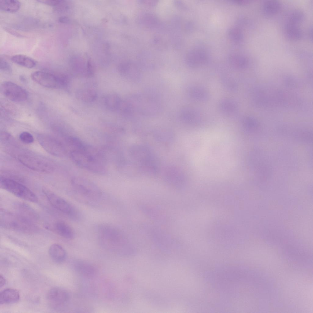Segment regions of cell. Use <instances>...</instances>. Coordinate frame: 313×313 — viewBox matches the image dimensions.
Masks as SVG:
<instances>
[{
  "mask_svg": "<svg viewBox=\"0 0 313 313\" xmlns=\"http://www.w3.org/2000/svg\"><path fill=\"white\" fill-rule=\"evenodd\" d=\"M229 35L234 42H241L243 38V35L241 30L237 27H233L230 29Z\"/></svg>",
  "mask_w": 313,
  "mask_h": 313,
  "instance_id": "cell-30",
  "label": "cell"
},
{
  "mask_svg": "<svg viewBox=\"0 0 313 313\" xmlns=\"http://www.w3.org/2000/svg\"><path fill=\"white\" fill-rule=\"evenodd\" d=\"M21 6L20 3L18 0H0V9L6 12L13 13L17 11Z\"/></svg>",
  "mask_w": 313,
  "mask_h": 313,
  "instance_id": "cell-27",
  "label": "cell"
},
{
  "mask_svg": "<svg viewBox=\"0 0 313 313\" xmlns=\"http://www.w3.org/2000/svg\"><path fill=\"white\" fill-rule=\"evenodd\" d=\"M126 101L133 115L137 113L145 116L152 117L157 116L161 111L160 101L153 93H136L129 96Z\"/></svg>",
  "mask_w": 313,
  "mask_h": 313,
  "instance_id": "cell-3",
  "label": "cell"
},
{
  "mask_svg": "<svg viewBox=\"0 0 313 313\" xmlns=\"http://www.w3.org/2000/svg\"><path fill=\"white\" fill-rule=\"evenodd\" d=\"M104 100L106 108L112 111H120L123 102L118 94L113 93L106 95Z\"/></svg>",
  "mask_w": 313,
  "mask_h": 313,
  "instance_id": "cell-20",
  "label": "cell"
},
{
  "mask_svg": "<svg viewBox=\"0 0 313 313\" xmlns=\"http://www.w3.org/2000/svg\"><path fill=\"white\" fill-rule=\"evenodd\" d=\"M1 90L6 98L13 101L19 102L25 101L28 97L26 90L11 82H3L1 85Z\"/></svg>",
  "mask_w": 313,
  "mask_h": 313,
  "instance_id": "cell-12",
  "label": "cell"
},
{
  "mask_svg": "<svg viewBox=\"0 0 313 313\" xmlns=\"http://www.w3.org/2000/svg\"><path fill=\"white\" fill-rule=\"evenodd\" d=\"M77 98L85 102H90L94 101L96 98V92L90 88H86L78 90L76 93Z\"/></svg>",
  "mask_w": 313,
  "mask_h": 313,
  "instance_id": "cell-25",
  "label": "cell"
},
{
  "mask_svg": "<svg viewBox=\"0 0 313 313\" xmlns=\"http://www.w3.org/2000/svg\"><path fill=\"white\" fill-rule=\"evenodd\" d=\"M17 214L25 219L34 223L38 219L36 212L27 204L20 203L16 204Z\"/></svg>",
  "mask_w": 313,
  "mask_h": 313,
  "instance_id": "cell-16",
  "label": "cell"
},
{
  "mask_svg": "<svg viewBox=\"0 0 313 313\" xmlns=\"http://www.w3.org/2000/svg\"><path fill=\"white\" fill-rule=\"evenodd\" d=\"M47 298L51 302L57 305H61L68 301L69 295L64 289L55 287L49 290L47 293Z\"/></svg>",
  "mask_w": 313,
  "mask_h": 313,
  "instance_id": "cell-15",
  "label": "cell"
},
{
  "mask_svg": "<svg viewBox=\"0 0 313 313\" xmlns=\"http://www.w3.org/2000/svg\"><path fill=\"white\" fill-rule=\"evenodd\" d=\"M11 61L14 63L28 68H32L36 64V61L31 58L23 54H17L11 57Z\"/></svg>",
  "mask_w": 313,
  "mask_h": 313,
  "instance_id": "cell-24",
  "label": "cell"
},
{
  "mask_svg": "<svg viewBox=\"0 0 313 313\" xmlns=\"http://www.w3.org/2000/svg\"><path fill=\"white\" fill-rule=\"evenodd\" d=\"M19 292L12 289H7L3 290L0 294L1 304L15 303L19 300Z\"/></svg>",
  "mask_w": 313,
  "mask_h": 313,
  "instance_id": "cell-21",
  "label": "cell"
},
{
  "mask_svg": "<svg viewBox=\"0 0 313 313\" xmlns=\"http://www.w3.org/2000/svg\"><path fill=\"white\" fill-rule=\"evenodd\" d=\"M74 267L76 271L81 275L87 278H92L96 274V269L92 265L82 260L75 262Z\"/></svg>",
  "mask_w": 313,
  "mask_h": 313,
  "instance_id": "cell-18",
  "label": "cell"
},
{
  "mask_svg": "<svg viewBox=\"0 0 313 313\" xmlns=\"http://www.w3.org/2000/svg\"><path fill=\"white\" fill-rule=\"evenodd\" d=\"M71 184L74 198L87 205L95 206L103 200V195L100 188L90 180L75 176L71 179Z\"/></svg>",
  "mask_w": 313,
  "mask_h": 313,
  "instance_id": "cell-2",
  "label": "cell"
},
{
  "mask_svg": "<svg viewBox=\"0 0 313 313\" xmlns=\"http://www.w3.org/2000/svg\"><path fill=\"white\" fill-rule=\"evenodd\" d=\"M37 1L50 6H56L60 2V0H40Z\"/></svg>",
  "mask_w": 313,
  "mask_h": 313,
  "instance_id": "cell-33",
  "label": "cell"
},
{
  "mask_svg": "<svg viewBox=\"0 0 313 313\" xmlns=\"http://www.w3.org/2000/svg\"><path fill=\"white\" fill-rule=\"evenodd\" d=\"M229 60L234 65L240 68L245 67L248 63V59L246 57L238 54H231L229 57Z\"/></svg>",
  "mask_w": 313,
  "mask_h": 313,
  "instance_id": "cell-28",
  "label": "cell"
},
{
  "mask_svg": "<svg viewBox=\"0 0 313 313\" xmlns=\"http://www.w3.org/2000/svg\"><path fill=\"white\" fill-rule=\"evenodd\" d=\"M164 177L166 181L177 186L181 177V173L177 168L173 166L167 167L165 170Z\"/></svg>",
  "mask_w": 313,
  "mask_h": 313,
  "instance_id": "cell-22",
  "label": "cell"
},
{
  "mask_svg": "<svg viewBox=\"0 0 313 313\" xmlns=\"http://www.w3.org/2000/svg\"><path fill=\"white\" fill-rule=\"evenodd\" d=\"M42 191L50 204L55 208L72 219L77 221L81 218L79 210L62 197L44 188Z\"/></svg>",
  "mask_w": 313,
  "mask_h": 313,
  "instance_id": "cell-8",
  "label": "cell"
},
{
  "mask_svg": "<svg viewBox=\"0 0 313 313\" xmlns=\"http://www.w3.org/2000/svg\"><path fill=\"white\" fill-rule=\"evenodd\" d=\"M97 237L101 245L107 249L117 252L126 245L127 239L123 233L117 227L102 223L96 228Z\"/></svg>",
  "mask_w": 313,
  "mask_h": 313,
  "instance_id": "cell-4",
  "label": "cell"
},
{
  "mask_svg": "<svg viewBox=\"0 0 313 313\" xmlns=\"http://www.w3.org/2000/svg\"><path fill=\"white\" fill-rule=\"evenodd\" d=\"M4 29L7 32L14 35V36L17 37H21L22 36L21 35L19 34L18 33L12 29H10L7 28H5Z\"/></svg>",
  "mask_w": 313,
  "mask_h": 313,
  "instance_id": "cell-34",
  "label": "cell"
},
{
  "mask_svg": "<svg viewBox=\"0 0 313 313\" xmlns=\"http://www.w3.org/2000/svg\"><path fill=\"white\" fill-rule=\"evenodd\" d=\"M208 57V54L204 50L196 48L190 50L187 53L186 60L189 65L195 67L205 62Z\"/></svg>",
  "mask_w": 313,
  "mask_h": 313,
  "instance_id": "cell-14",
  "label": "cell"
},
{
  "mask_svg": "<svg viewBox=\"0 0 313 313\" xmlns=\"http://www.w3.org/2000/svg\"><path fill=\"white\" fill-rule=\"evenodd\" d=\"M31 76L36 83L48 88H64L69 82L68 77L65 74L49 71H36L31 74Z\"/></svg>",
  "mask_w": 313,
  "mask_h": 313,
  "instance_id": "cell-7",
  "label": "cell"
},
{
  "mask_svg": "<svg viewBox=\"0 0 313 313\" xmlns=\"http://www.w3.org/2000/svg\"><path fill=\"white\" fill-rule=\"evenodd\" d=\"M58 21L61 23H67L69 21V19L67 17L62 16L59 17Z\"/></svg>",
  "mask_w": 313,
  "mask_h": 313,
  "instance_id": "cell-35",
  "label": "cell"
},
{
  "mask_svg": "<svg viewBox=\"0 0 313 313\" xmlns=\"http://www.w3.org/2000/svg\"><path fill=\"white\" fill-rule=\"evenodd\" d=\"M52 229L56 233L64 238L71 240L74 238L75 233L73 229L64 221L55 222L53 225Z\"/></svg>",
  "mask_w": 313,
  "mask_h": 313,
  "instance_id": "cell-17",
  "label": "cell"
},
{
  "mask_svg": "<svg viewBox=\"0 0 313 313\" xmlns=\"http://www.w3.org/2000/svg\"><path fill=\"white\" fill-rule=\"evenodd\" d=\"M19 161L24 166L34 171L45 173H50L53 170L52 164L46 160L36 156L20 155Z\"/></svg>",
  "mask_w": 313,
  "mask_h": 313,
  "instance_id": "cell-10",
  "label": "cell"
},
{
  "mask_svg": "<svg viewBox=\"0 0 313 313\" xmlns=\"http://www.w3.org/2000/svg\"><path fill=\"white\" fill-rule=\"evenodd\" d=\"M130 154L133 160L145 172L154 175L159 171V164L156 155L148 147L134 145L130 148Z\"/></svg>",
  "mask_w": 313,
  "mask_h": 313,
  "instance_id": "cell-5",
  "label": "cell"
},
{
  "mask_svg": "<svg viewBox=\"0 0 313 313\" xmlns=\"http://www.w3.org/2000/svg\"><path fill=\"white\" fill-rule=\"evenodd\" d=\"M0 187L16 197L33 203L38 201L37 196L29 189L12 179L1 177Z\"/></svg>",
  "mask_w": 313,
  "mask_h": 313,
  "instance_id": "cell-9",
  "label": "cell"
},
{
  "mask_svg": "<svg viewBox=\"0 0 313 313\" xmlns=\"http://www.w3.org/2000/svg\"><path fill=\"white\" fill-rule=\"evenodd\" d=\"M281 4L276 0H269L263 4V10L264 14L267 16H271L276 14L280 10Z\"/></svg>",
  "mask_w": 313,
  "mask_h": 313,
  "instance_id": "cell-26",
  "label": "cell"
},
{
  "mask_svg": "<svg viewBox=\"0 0 313 313\" xmlns=\"http://www.w3.org/2000/svg\"><path fill=\"white\" fill-rule=\"evenodd\" d=\"M284 32L286 38L291 41L299 40L302 37V32L298 25L288 21L285 26Z\"/></svg>",
  "mask_w": 313,
  "mask_h": 313,
  "instance_id": "cell-19",
  "label": "cell"
},
{
  "mask_svg": "<svg viewBox=\"0 0 313 313\" xmlns=\"http://www.w3.org/2000/svg\"><path fill=\"white\" fill-rule=\"evenodd\" d=\"M119 70L122 76L130 81L138 83L141 80L142 76L140 69L133 63H123L121 64Z\"/></svg>",
  "mask_w": 313,
  "mask_h": 313,
  "instance_id": "cell-13",
  "label": "cell"
},
{
  "mask_svg": "<svg viewBox=\"0 0 313 313\" xmlns=\"http://www.w3.org/2000/svg\"><path fill=\"white\" fill-rule=\"evenodd\" d=\"M0 69L1 71L6 73H10L11 72V67L9 64L2 57L0 58Z\"/></svg>",
  "mask_w": 313,
  "mask_h": 313,
  "instance_id": "cell-32",
  "label": "cell"
},
{
  "mask_svg": "<svg viewBox=\"0 0 313 313\" xmlns=\"http://www.w3.org/2000/svg\"><path fill=\"white\" fill-rule=\"evenodd\" d=\"M20 140L26 144H31L33 142V137L30 133L27 132H23L20 135Z\"/></svg>",
  "mask_w": 313,
  "mask_h": 313,
  "instance_id": "cell-31",
  "label": "cell"
},
{
  "mask_svg": "<svg viewBox=\"0 0 313 313\" xmlns=\"http://www.w3.org/2000/svg\"><path fill=\"white\" fill-rule=\"evenodd\" d=\"M0 225L8 229L24 233L33 232L36 229L34 223L17 213L15 214L3 209H1Z\"/></svg>",
  "mask_w": 313,
  "mask_h": 313,
  "instance_id": "cell-6",
  "label": "cell"
},
{
  "mask_svg": "<svg viewBox=\"0 0 313 313\" xmlns=\"http://www.w3.org/2000/svg\"><path fill=\"white\" fill-rule=\"evenodd\" d=\"M37 138L42 147L50 154L58 157L63 156L66 154L63 144L53 137L41 134L39 135Z\"/></svg>",
  "mask_w": 313,
  "mask_h": 313,
  "instance_id": "cell-11",
  "label": "cell"
},
{
  "mask_svg": "<svg viewBox=\"0 0 313 313\" xmlns=\"http://www.w3.org/2000/svg\"><path fill=\"white\" fill-rule=\"evenodd\" d=\"M0 287L3 286L6 283V280L4 277L1 274L0 276Z\"/></svg>",
  "mask_w": 313,
  "mask_h": 313,
  "instance_id": "cell-36",
  "label": "cell"
},
{
  "mask_svg": "<svg viewBox=\"0 0 313 313\" xmlns=\"http://www.w3.org/2000/svg\"><path fill=\"white\" fill-rule=\"evenodd\" d=\"M304 17V15L302 11L296 9L291 13L288 21L298 25L303 22Z\"/></svg>",
  "mask_w": 313,
  "mask_h": 313,
  "instance_id": "cell-29",
  "label": "cell"
},
{
  "mask_svg": "<svg viewBox=\"0 0 313 313\" xmlns=\"http://www.w3.org/2000/svg\"><path fill=\"white\" fill-rule=\"evenodd\" d=\"M49 255L51 259L57 262H61L65 260L66 253L64 249L57 244L51 245L49 249Z\"/></svg>",
  "mask_w": 313,
  "mask_h": 313,
  "instance_id": "cell-23",
  "label": "cell"
},
{
  "mask_svg": "<svg viewBox=\"0 0 313 313\" xmlns=\"http://www.w3.org/2000/svg\"><path fill=\"white\" fill-rule=\"evenodd\" d=\"M70 154L73 162L80 167L99 175L106 173L105 159L101 153L94 147L85 144L81 149L71 151Z\"/></svg>",
  "mask_w": 313,
  "mask_h": 313,
  "instance_id": "cell-1",
  "label": "cell"
}]
</instances>
